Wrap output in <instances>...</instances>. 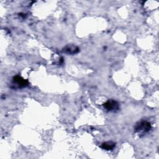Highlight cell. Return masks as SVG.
Here are the masks:
<instances>
[{
	"label": "cell",
	"instance_id": "obj_1",
	"mask_svg": "<svg viewBox=\"0 0 159 159\" xmlns=\"http://www.w3.org/2000/svg\"><path fill=\"white\" fill-rule=\"evenodd\" d=\"M151 129L150 124L147 121H141L138 123L135 127V130L137 133H142L145 134L148 132Z\"/></svg>",
	"mask_w": 159,
	"mask_h": 159
},
{
	"label": "cell",
	"instance_id": "obj_2",
	"mask_svg": "<svg viewBox=\"0 0 159 159\" xmlns=\"http://www.w3.org/2000/svg\"><path fill=\"white\" fill-rule=\"evenodd\" d=\"M104 107L109 111H116L119 109V104L114 100H108L104 104Z\"/></svg>",
	"mask_w": 159,
	"mask_h": 159
},
{
	"label": "cell",
	"instance_id": "obj_3",
	"mask_svg": "<svg viewBox=\"0 0 159 159\" xmlns=\"http://www.w3.org/2000/svg\"><path fill=\"white\" fill-rule=\"evenodd\" d=\"M13 83L16 84L18 88H23L28 84V81L20 76H16L13 78Z\"/></svg>",
	"mask_w": 159,
	"mask_h": 159
},
{
	"label": "cell",
	"instance_id": "obj_4",
	"mask_svg": "<svg viewBox=\"0 0 159 159\" xmlns=\"http://www.w3.org/2000/svg\"><path fill=\"white\" fill-rule=\"evenodd\" d=\"M115 143L111 141L106 142L104 143H102L101 147L104 150H112L115 147Z\"/></svg>",
	"mask_w": 159,
	"mask_h": 159
},
{
	"label": "cell",
	"instance_id": "obj_5",
	"mask_svg": "<svg viewBox=\"0 0 159 159\" xmlns=\"http://www.w3.org/2000/svg\"><path fill=\"white\" fill-rule=\"evenodd\" d=\"M65 52H66L68 53L74 54V53H76L77 52H78L79 49L76 47L71 45V46H67L65 48Z\"/></svg>",
	"mask_w": 159,
	"mask_h": 159
}]
</instances>
